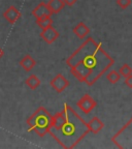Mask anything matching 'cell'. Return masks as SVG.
Masks as SVG:
<instances>
[{
  "label": "cell",
  "mask_w": 132,
  "mask_h": 149,
  "mask_svg": "<svg viewBox=\"0 0 132 149\" xmlns=\"http://www.w3.org/2000/svg\"><path fill=\"white\" fill-rule=\"evenodd\" d=\"M119 72H120L121 77L126 78V77H128V76H130V74H132V68L130 65H128L127 63H124L120 68Z\"/></svg>",
  "instance_id": "17"
},
{
  "label": "cell",
  "mask_w": 132,
  "mask_h": 149,
  "mask_svg": "<svg viewBox=\"0 0 132 149\" xmlns=\"http://www.w3.org/2000/svg\"><path fill=\"white\" fill-rule=\"evenodd\" d=\"M121 79V74L120 72H118L117 70H111V72H107L106 74V80L111 84H116L120 81Z\"/></svg>",
  "instance_id": "16"
},
{
  "label": "cell",
  "mask_w": 132,
  "mask_h": 149,
  "mask_svg": "<svg viewBox=\"0 0 132 149\" xmlns=\"http://www.w3.org/2000/svg\"><path fill=\"white\" fill-rule=\"evenodd\" d=\"M131 0H117V4L122 9H126L130 4H131Z\"/></svg>",
  "instance_id": "18"
},
{
  "label": "cell",
  "mask_w": 132,
  "mask_h": 149,
  "mask_svg": "<svg viewBox=\"0 0 132 149\" xmlns=\"http://www.w3.org/2000/svg\"><path fill=\"white\" fill-rule=\"evenodd\" d=\"M125 85L128 87V88L132 89V74L128 76V77L125 78Z\"/></svg>",
  "instance_id": "19"
},
{
  "label": "cell",
  "mask_w": 132,
  "mask_h": 149,
  "mask_svg": "<svg viewBox=\"0 0 132 149\" xmlns=\"http://www.w3.org/2000/svg\"><path fill=\"white\" fill-rule=\"evenodd\" d=\"M54 23L53 19L51 18V16L46 17V18H41V19H36V24L37 26L40 28V29H46V28L52 26Z\"/></svg>",
  "instance_id": "15"
},
{
  "label": "cell",
  "mask_w": 132,
  "mask_h": 149,
  "mask_svg": "<svg viewBox=\"0 0 132 149\" xmlns=\"http://www.w3.org/2000/svg\"><path fill=\"white\" fill-rule=\"evenodd\" d=\"M20 65L25 72H30L36 65V61L31 55H25L23 58L20 60Z\"/></svg>",
  "instance_id": "11"
},
{
  "label": "cell",
  "mask_w": 132,
  "mask_h": 149,
  "mask_svg": "<svg viewBox=\"0 0 132 149\" xmlns=\"http://www.w3.org/2000/svg\"><path fill=\"white\" fill-rule=\"evenodd\" d=\"M111 142L121 149L132 148V117L118 133L113 136Z\"/></svg>",
  "instance_id": "4"
},
{
  "label": "cell",
  "mask_w": 132,
  "mask_h": 149,
  "mask_svg": "<svg viewBox=\"0 0 132 149\" xmlns=\"http://www.w3.org/2000/svg\"><path fill=\"white\" fill-rule=\"evenodd\" d=\"M72 31H73L74 34L77 35L79 38H81V40L86 38L89 35V33H90V29H89V27L84 23V22H79V23L72 29Z\"/></svg>",
  "instance_id": "10"
},
{
  "label": "cell",
  "mask_w": 132,
  "mask_h": 149,
  "mask_svg": "<svg viewBox=\"0 0 132 149\" xmlns=\"http://www.w3.org/2000/svg\"><path fill=\"white\" fill-rule=\"evenodd\" d=\"M28 125V130L33 132L38 137L44 138L48 135L52 127L53 115L44 107H39L36 111L26 120Z\"/></svg>",
  "instance_id": "3"
},
{
  "label": "cell",
  "mask_w": 132,
  "mask_h": 149,
  "mask_svg": "<svg viewBox=\"0 0 132 149\" xmlns=\"http://www.w3.org/2000/svg\"><path fill=\"white\" fill-rule=\"evenodd\" d=\"M66 119L57 130H50L49 134L65 149H72L77 146L90 130L88 123L84 120L68 104L63 105Z\"/></svg>",
  "instance_id": "2"
},
{
  "label": "cell",
  "mask_w": 132,
  "mask_h": 149,
  "mask_svg": "<svg viewBox=\"0 0 132 149\" xmlns=\"http://www.w3.org/2000/svg\"><path fill=\"white\" fill-rule=\"evenodd\" d=\"M46 4L52 14H58L65 6L63 0H49Z\"/></svg>",
  "instance_id": "13"
},
{
  "label": "cell",
  "mask_w": 132,
  "mask_h": 149,
  "mask_svg": "<svg viewBox=\"0 0 132 149\" xmlns=\"http://www.w3.org/2000/svg\"><path fill=\"white\" fill-rule=\"evenodd\" d=\"M51 10L48 7V4L46 2H40L39 4L37 5L34 9L32 10V16L36 19H41V18H46V17L52 16Z\"/></svg>",
  "instance_id": "9"
},
{
  "label": "cell",
  "mask_w": 132,
  "mask_h": 149,
  "mask_svg": "<svg viewBox=\"0 0 132 149\" xmlns=\"http://www.w3.org/2000/svg\"><path fill=\"white\" fill-rule=\"evenodd\" d=\"M26 84H27V86L30 89L35 90V89H37L39 87L40 80L36 74H30V76L27 78V80H26Z\"/></svg>",
  "instance_id": "14"
},
{
  "label": "cell",
  "mask_w": 132,
  "mask_h": 149,
  "mask_svg": "<svg viewBox=\"0 0 132 149\" xmlns=\"http://www.w3.org/2000/svg\"><path fill=\"white\" fill-rule=\"evenodd\" d=\"M63 1H64V4L67 6H72L77 2V0H63Z\"/></svg>",
  "instance_id": "20"
},
{
  "label": "cell",
  "mask_w": 132,
  "mask_h": 149,
  "mask_svg": "<svg viewBox=\"0 0 132 149\" xmlns=\"http://www.w3.org/2000/svg\"><path fill=\"white\" fill-rule=\"evenodd\" d=\"M50 84H51L52 88L55 89L56 92L61 93L69 86V81H68L62 74H56L55 78L52 79Z\"/></svg>",
  "instance_id": "6"
},
{
  "label": "cell",
  "mask_w": 132,
  "mask_h": 149,
  "mask_svg": "<svg viewBox=\"0 0 132 149\" xmlns=\"http://www.w3.org/2000/svg\"><path fill=\"white\" fill-rule=\"evenodd\" d=\"M88 127H89V130H90V133L98 134L100 130H103L104 123H103L98 117L95 116V117H93V118L88 122Z\"/></svg>",
  "instance_id": "12"
},
{
  "label": "cell",
  "mask_w": 132,
  "mask_h": 149,
  "mask_svg": "<svg viewBox=\"0 0 132 149\" xmlns=\"http://www.w3.org/2000/svg\"><path fill=\"white\" fill-rule=\"evenodd\" d=\"M39 35L42 40L46 42V44L51 45V44H53L57 38H58L59 35H60V33L56 30L55 28L53 27V25H52V26H50V27L46 28V29H42Z\"/></svg>",
  "instance_id": "7"
},
{
  "label": "cell",
  "mask_w": 132,
  "mask_h": 149,
  "mask_svg": "<svg viewBox=\"0 0 132 149\" xmlns=\"http://www.w3.org/2000/svg\"><path fill=\"white\" fill-rule=\"evenodd\" d=\"M3 17H4V19L9 24L14 25V24L17 23V21H18L19 19L22 17V14L16 6L10 5V6L7 7L6 10L3 13Z\"/></svg>",
  "instance_id": "8"
},
{
  "label": "cell",
  "mask_w": 132,
  "mask_h": 149,
  "mask_svg": "<svg viewBox=\"0 0 132 149\" xmlns=\"http://www.w3.org/2000/svg\"><path fill=\"white\" fill-rule=\"evenodd\" d=\"M77 106L79 107V109H81L82 111L85 113V114H89L93 110L95 109L96 106H97V102L90 94L86 93V94H84L79 100H77Z\"/></svg>",
  "instance_id": "5"
},
{
  "label": "cell",
  "mask_w": 132,
  "mask_h": 149,
  "mask_svg": "<svg viewBox=\"0 0 132 149\" xmlns=\"http://www.w3.org/2000/svg\"><path fill=\"white\" fill-rule=\"evenodd\" d=\"M114 63V58L93 37H87L66 59L72 76L88 86H93Z\"/></svg>",
  "instance_id": "1"
},
{
  "label": "cell",
  "mask_w": 132,
  "mask_h": 149,
  "mask_svg": "<svg viewBox=\"0 0 132 149\" xmlns=\"http://www.w3.org/2000/svg\"><path fill=\"white\" fill-rule=\"evenodd\" d=\"M3 55H4V51H3V49L1 48V47H0V59L2 58Z\"/></svg>",
  "instance_id": "21"
}]
</instances>
